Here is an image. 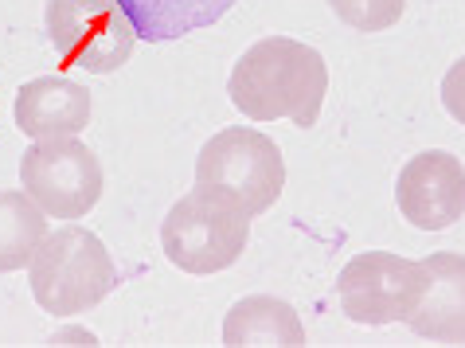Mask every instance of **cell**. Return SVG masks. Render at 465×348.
<instances>
[{
	"mask_svg": "<svg viewBox=\"0 0 465 348\" xmlns=\"http://www.w3.org/2000/svg\"><path fill=\"white\" fill-rule=\"evenodd\" d=\"M47 212L28 192L0 188V274L24 270L47 239Z\"/></svg>",
	"mask_w": 465,
	"mask_h": 348,
	"instance_id": "cell-13",
	"label": "cell"
},
{
	"mask_svg": "<svg viewBox=\"0 0 465 348\" xmlns=\"http://www.w3.org/2000/svg\"><path fill=\"white\" fill-rule=\"evenodd\" d=\"M426 290V266L391 251H364L337 278L341 309L356 325H391L407 321Z\"/></svg>",
	"mask_w": 465,
	"mask_h": 348,
	"instance_id": "cell-7",
	"label": "cell"
},
{
	"mask_svg": "<svg viewBox=\"0 0 465 348\" xmlns=\"http://www.w3.org/2000/svg\"><path fill=\"white\" fill-rule=\"evenodd\" d=\"M227 94L251 122H293L309 130L325 110L329 63L302 40L266 35L239 55Z\"/></svg>",
	"mask_w": 465,
	"mask_h": 348,
	"instance_id": "cell-1",
	"label": "cell"
},
{
	"mask_svg": "<svg viewBox=\"0 0 465 348\" xmlns=\"http://www.w3.org/2000/svg\"><path fill=\"white\" fill-rule=\"evenodd\" d=\"M395 204L419 231H446L465 215V164L446 149H426L403 164Z\"/></svg>",
	"mask_w": 465,
	"mask_h": 348,
	"instance_id": "cell-8",
	"label": "cell"
},
{
	"mask_svg": "<svg viewBox=\"0 0 465 348\" xmlns=\"http://www.w3.org/2000/svg\"><path fill=\"white\" fill-rule=\"evenodd\" d=\"M442 106H446L450 118L465 125V55L446 71V79H442Z\"/></svg>",
	"mask_w": 465,
	"mask_h": 348,
	"instance_id": "cell-15",
	"label": "cell"
},
{
	"mask_svg": "<svg viewBox=\"0 0 465 348\" xmlns=\"http://www.w3.org/2000/svg\"><path fill=\"white\" fill-rule=\"evenodd\" d=\"M426 290L407 317L415 337L434 344H465V254L434 251L422 259Z\"/></svg>",
	"mask_w": 465,
	"mask_h": 348,
	"instance_id": "cell-10",
	"label": "cell"
},
{
	"mask_svg": "<svg viewBox=\"0 0 465 348\" xmlns=\"http://www.w3.org/2000/svg\"><path fill=\"white\" fill-rule=\"evenodd\" d=\"M20 184L51 219H83L102 200V164L79 137H40L20 157Z\"/></svg>",
	"mask_w": 465,
	"mask_h": 348,
	"instance_id": "cell-5",
	"label": "cell"
},
{
	"mask_svg": "<svg viewBox=\"0 0 465 348\" xmlns=\"http://www.w3.org/2000/svg\"><path fill=\"white\" fill-rule=\"evenodd\" d=\"M251 243V215L208 188L180 196L161 224V251L176 270L196 278L235 266Z\"/></svg>",
	"mask_w": 465,
	"mask_h": 348,
	"instance_id": "cell-3",
	"label": "cell"
},
{
	"mask_svg": "<svg viewBox=\"0 0 465 348\" xmlns=\"http://www.w3.org/2000/svg\"><path fill=\"white\" fill-rule=\"evenodd\" d=\"M90 90L79 79L67 75H44V79H28L16 90V130L28 134L32 141L40 137H79L90 125Z\"/></svg>",
	"mask_w": 465,
	"mask_h": 348,
	"instance_id": "cell-9",
	"label": "cell"
},
{
	"mask_svg": "<svg viewBox=\"0 0 465 348\" xmlns=\"http://www.w3.org/2000/svg\"><path fill=\"white\" fill-rule=\"evenodd\" d=\"M28 286L44 313L79 317L110 298V290L118 286V270L94 231L67 224L47 231L35 259L28 263Z\"/></svg>",
	"mask_w": 465,
	"mask_h": 348,
	"instance_id": "cell-2",
	"label": "cell"
},
{
	"mask_svg": "<svg viewBox=\"0 0 465 348\" xmlns=\"http://www.w3.org/2000/svg\"><path fill=\"white\" fill-rule=\"evenodd\" d=\"M239 0H122L125 16L134 20L137 40L145 44H173L188 32L212 28L235 8Z\"/></svg>",
	"mask_w": 465,
	"mask_h": 348,
	"instance_id": "cell-12",
	"label": "cell"
},
{
	"mask_svg": "<svg viewBox=\"0 0 465 348\" xmlns=\"http://www.w3.org/2000/svg\"><path fill=\"white\" fill-rule=\"evenodd\" d=\"M196 184L254 219L278 204L286 188V161L266 134L251 125H227L212 141H203L196 157Z\"/></svg>",
	"mask_w": 465,
	"mask_h": 348,
	"instance_id": "cell-4",
	"label": "cell"
},
{
	"mask_svg": "<svg viewBox=\"0 0 465 348\" xmlns=\"http://www.w3.org/2000/svg\"><path fill=\"white\" fill-rule=\"evenodd\" d=\"M223 344L227 348H302L305 325L297 309L270 293L239 298L223 317Z\"/></svg>",
	"mask_w": 465,
	"mask_h": 348,
	"instance_id": "cell-11",
	"label": "cell"
},
{
	"mask_svg": "<svg viewBox=\"0 0 465 348\" xmlns=\"http://www.w3.org/2000/svg\"><path fill=\"white\" fill-rule=\"evenodd\" d=\"M44 20L55 55L94 75L125 67L137 47V28L122 0H51Z\"/></svg>",
	"mask_w": 465,
	"mask_h": 348,
	"instance_id": "cell-6",
	"label": "cell"
},
{
	"mask_svg": "<svg viewBox=\"0 0 465 348\" xmlns=\"http://www.w3.org/2000/svg\"><path fill=\"white\" fill-rule=\"evenodd\" d=\"M329 8L356 32H387L403 20L407 0H329Z\"/></svg>",
	"mask_w": 465,
	"mask_h": 348,
	"instance_id": "cell-14",
	"label": "cell"
}]
</instances>
